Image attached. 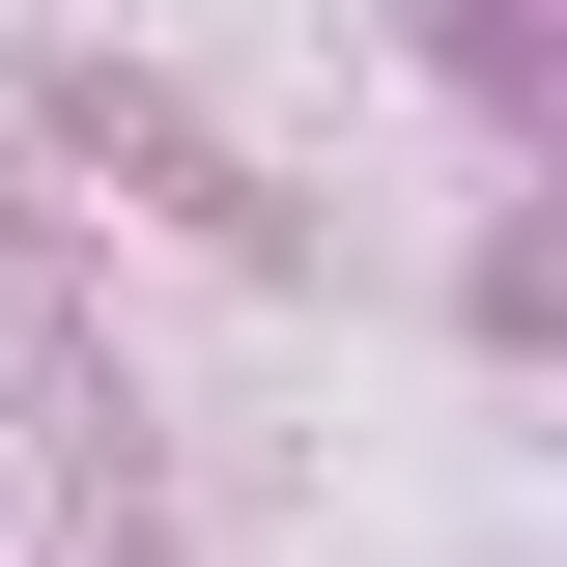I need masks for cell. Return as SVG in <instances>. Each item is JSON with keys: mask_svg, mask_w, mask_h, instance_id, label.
Segmentation results:
<instances>
[{"mask_svg": "<svg viewBox=\"0 0 567 567\" xmlns=\"http://www.w3.org/2000/svg\"><path fill=\"white\" fill-rule=\"evenodd\" d=\"M483 29H511V0H483Z\"/></svg>", "mask_w": 567, "mask_h": 567, "instance_id": "cell-1", "label": "cell"}]
</instances>
